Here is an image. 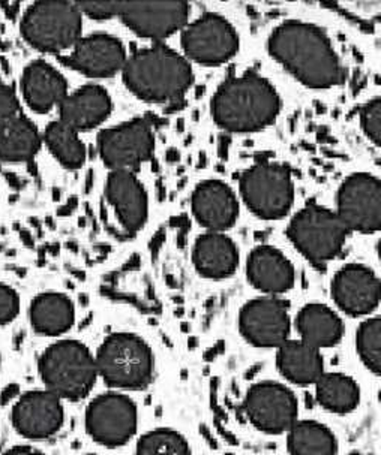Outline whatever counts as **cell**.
<instances>
[{
    "label": "cell",
    "instance_id": "9c48e42d",
    "mask_svg": "<svg viewBox=\"0 0 381 455\" xmlns=\"http://www.w3.org/2000/svg\"><path fill=\"white\" fill-rule=\"evenodd\" d=\"M240 195L258 218L275 220L286 216L295 201L290 171L277 164H260L243 172Z\"/></svg>",
    "mask_w": 381,
    "mask_h": 455
},
{
    "label": "cell",
    "instance_id": "d590c367",
    "mask_svg": "<svg viewBox=\"0 0 381 455\" xmlns=\"http://www.w3.org/2000/svg\"><path fill=\"white\" fill-rule=\"evenodd\" d=\"M81 12L91 15L93 19H110L119 15L122 4L120 2H81L77 4Z\"/></svg>",
    "mask_w": 381,
    "mask_h": 455
},
{
    "label": "cell",
    "instance_id": "277c9868",
    "mask_svg": "<svg viewBox=\"0 0 381 455\" xmlns=\"http://www.w3.org/2000/svg\"><path fill=\"white\" fill-rule=\"evenodd\" d=\"M38 370L44 388L67 402H80L95 388V354L78 340L54 341L41 354Z\"/></svg>",
    "mask_w": 381,
    "mask_h": 455
},
{
    "label": "cell",
    "instance_id": "7a4b0ae2",
    "mask_svg": "<svg viewBox=\"0 0 381 455\" xmlns=\"http://www.w3.org/2000/svg\"><path fill=\"white\" fill-rule=\"evenodd\" d=\"M281 108L275 87L257 74L233 76L221 85L212 100L216 124L230 132H255L273 124Z\"/></svg>",
    "mask_w": 381,
    "mask_h": 455
},
{
    "label": "cell",
    "instance_id": "4dcf8cb0",
    "mask_svg": "<svg viewBox=\"0 0 381 455\" xmlns=\"http://www.w3.org/2000/svg\"><path fill=\"white\" fill-rule=\"evenodd\" d=\"M45 141L53 155L68 168H78L86 159V148L77 135L76 129L69 128L63 122L48 124Z\"/></svg>",
    "mask_w": 381,
    "mask_h": 455
},
{
    "label": "cell",
    "instance_id": "9a60e30c",
    "mask_svg": "<svg viewBox=\"0 0 381 455\" xmlns=\"http://www.w3.org/2000/svg\"><path fill=\"white\" fill-rule=\"evenodd\" d=\"M152 128L143 119L131 120L101 133L100 152L115 171H131L148 161L153 153Z\"/></svg>",
    "mask_w": 381,
    "mask_h": 455
},
{
    "label": "cell",
    "instance_id": "f35d334b",
    "mask_svg": "<svg viewBox=\"0 0 381 455\" xmlns=\"http://www.w3.org/2000/svg\"><path fill=\"white\" fill-rule=\"evenodd\" d=\"M85 455H96V454H85Z\"/></svg>",
    "mask_w": 381,
    "mask_h": 455
},
{
    "label": "cell",
    "instance_id": "30bf717a",
    "mask_svg": "<svg viewBox=\"0 0 381 455\" xmlns=\"http://www.w3.org/2000/svg\"><path fill=\"white\" fill-rule=\"evenodd\" d=\"M243 411L258 432L286 435L299 419V402L288 385L262 380L247 391Z\"/></svg>",
    "mask_w": 381,
    "mask_h": 455
},
{
    "label": "cell",
    "instance_id": "ffe728a7",
    "mask_svg": "<svg viewBox=\"0 0 381 455\" xmlns=\"http://www.w3.org/2000/svg\"><path fill=\"white\" fill-rule=\"evenodd\" d=\"M192 210L197 220L210 233H223L233 227L238 219V199L223 181H205L192 195Z\"/></svg>",
    "mask_w": 381,
    "mask_h": 455
},
{
    "label": "cell",
    "instance_id": "7c38bea8",
    "mask_svg": "<svg viewBox=\"0 0 381 455\" xmlns=\"http://www.w3.org/2000/svg\"><path fill=\"white\" fill-rule=\"evenodd\" d=\"M239 328L243 339L253 347L278 349L290 339V306L271 295L253 299L240 310Z\"/></svg>",
    "mask_w": 381,
    "mask_h": 455
},
{
    "label": "cell",
    "instance_id": "3957f363",
    "mask_svg": "<svg viewBox=\"0 0 381 455\" xmlns=\"http://www.w3.org/2000/svg\"><path fill=\"white\" fill-rule=\"evenodd\" d=\"M124 78L135 95L150 102H176L194 81L186 57L164 45L134 52L125 63Z\"/></svg>",
    "mask_w": 381,
    "mask_h": 455
},
{
    "label": "cell",
    "instance_id": "6da1fadb",
    "mask_svg": "<svg viewBox=\"0 0 381 455\" xmlns=\"http://www.w3.org/2000/svg\"><path fill=\"white\" fill-rule=\"evenodd\" d=\"M269 52L291 76L312 89L344 80V68L328 36L310 23L287 21L272 32Z\"/></svg>",
    "mask_w": 381,
    "mask_h": 455
},
{
    "label": "cell",
    "instance_id": "cb8c5ba5",
    "mask_svg": "<svg viewBox=\"0 0 381 455\" xmlns=\"http://www.w3.org/2000/svg\"><path fill=\"white\" fill-rule=\"evenodd\" d=\"M111 113L110 95L100 85H86L61 104L63 124L72 129L95 128Z\"/></svg>",
    "mask_w": 381,
    "mask_h": 455
},
{
    "label": "cell",
    "instance_id": "8992f818",
    "mask_svg": "<svg viewBox=\"0 0 381 455\" xmlns=\"http://www.w3.org/2000/svg\"><path fill=\"white\" fill-rule=\"evenodd\" d=\"M348 231L338 214L317 204H308L291 219L288 238L314 266L324 267L343 251Z\"/></svg>",
    "mask_w": 381,
    "mask_h": 455
},
{
    "label": "cell",
    "instance_id": "836d02e7",
    "mask_svg": "<svg viewBox=\"0 0 381 455\" xmlns=\"http://www.w3.org/2000/svg\"><path fill=\"white\" fill-rule=\"evenodd\" d=\"M361 124L367 137L381 148V96L363 107Z\"/></svg>",
    "mask_w": 381,
    "mask_h": 455
},
{
    "label": "cell",
    "instance_id": "f546056e",
    "mask_svg": "<svg viewBox=\"0 0 381 455\" xmlns=\"http://www.w3.org/2000/svg\"><path fill=\"white\" fill-rule=\"evenodd\" d=\"M39 135L35 124L23 116H14L0 124V159L23 162L38 152Z\"/></svg>",
    "mask_w": 381,
    "mask_h": 455
},
{
    "label": "cell",
    "instance_id": "2e32d148",
    "mask_svg": "<svg viewBox=\"0 0 381 455\" xmlns=\"http://www.w3.org/2000/svg\"><path fill=\"white\" fill-rule=\"evenodd\" d=\"M332 297L348 316H368L381 301L380 277L368 267L350 264L335 275Z\"/></svg>",
    "mask_w": 381,
    "mask_h": 455
},
{
    "label": "cell",
    "instance_id": "e0dca14e",
    "mask_svg": "<svg viewBox=\"0 0 381 455\" xmlns=\"http://www.w3.org/2000/svg\"><path fill=\"white\" fill-rule=\"evenodd\" d=\"M185 2H131L122 4L120 19L144 38H167L185 28L190 19Z\"/></svg>",
    "mask_w": 381,
    "mask_h": 455
},
{
    "label": "cell",
    "instance_id": "7402d4cb",
    "mask_svg": "<svg viewBox=\"0 0 381 455\" xmlns=\"http://www.w3.org/2000/svg\"><path fill=\"white\" fill-rule=\"evenodd\" d=\"M277 367L282 378L296 387L315 385L326 371L321 351L301 339H288L278 347Z\"/></svg>",
    "mask_w": 381,
    "mask_h": 455
},
{
    "label": "cell",
    "instance_id": "f1b7e54d",
    "mask_svg": "<svg viewBox=\"0 0 381 455\" xmlns=\"http://www.w3.org/2000/svg\"><path fill=\"white\" fill-rule=\"evenodd\" d=\"M286 435L290 455H338V439L323 422L297 419Z\"/></svg>",
    "mask_w": 381,
    "mask_h": 455
},
{
    "label": "cell",
    "instance_id": "52a82bcc",
    "mask_svg": "<svg viewBox=\"0 0 381 455\" xmlns=\"http://www.w3.org/2000/svg\"><path fill=\"white\" fill-rule=\"evenodd\" d=\"M21 30L34 47L44 52H61L76 45L80 39V8L69 2H38L24 15Z\"/></svg>",
    "mask_w": 381,
    "mask_h": 455
},
{
    "label": "cell",
    "instance_id": "4fadbf2b",
    "mask_svg": "<svg viewBox=\"0 0 381 455\" xmlns=\"http://www.w3.org/2000/svg\"><path fill=\"white\" fill-rule=\"evenodd\" d=\"M15 432L28 441H47L62 430L63 400L47 389H30L19 395L11 409Z\"/></svg>",
    "mask_w": 381,
    "mask_h": 455
},
{
    "label": "cell",
    "instance_id": "ac0fdd59",
    "mask_svg": "<svg viewBox=\"0 0 381 455\" xmlns=\"http://www.w3.org/2000/svg\"><path fill=\"white\" fill-rule=\"evenodd\" d=\"M63 62L89 76H110L124 69L126 52L124 44L110 35L96 34L78 39Z\"/></svg>",
    "mask_w": 381,
    "mask_h": 455
},
{
    "label": "cell",
    "instance_id": "d6a6232c",
    "mask_svg": "<svg viewBox=\"0 0 381 455\" xmlns=\"http://www.w3.org/2000/svg\"><path fill=\"white\" fill-rule=\"evenodd\" d=\"M356 349L363 365L381 376V316L367 319L359 327Z\"/></svg>",
    "mask_w": 381,
    "mask_h": 455
},
{
    "label": "cell",
    "instance_id": "484cf974",
    "mask_svg": "<svg viewBox=\"0 0 381 455\" xmlns=\"http://www.w3.org/2000/svg\"><path fill=\"white\" fill-rule=\"evenodd\" d=\"M296 330L301 340L320 351L338 345L345 331L338 313L319 303L306 304L301 308L296 318Z\"/></svg>",
    "mask_w": 381,
    "mask_h": 455
},
{
    "label": "cell",
    "instance_id": "e575fe53",
    "mask_svg": "<svg viewBox=\"0 0 381 455\" xmlns=\"http://www.w3.org/2000/svg\"><path fill=\"white\" fill-rule=\"evenodd\" d=\"M19 312V294L10 286L0 283V325H6L14 321Z\"/></svg>",
    "mask_w": 381,
    "mask_h": 455
},
{
    "label": "cell",
    "instance_id": "74e56055",
    "mask_svg": "<svg viewBox=\"0 0 381 455\" xmlns=\"http://www.w3.org/2000/svg\"><path fill=\"white\" fill-rule=\"evenodd\" d=\"M2 455H45L43 451L32 445H17L6 450Z\"/></svg>",
    "mask_w": 381,
    "mask_h": 455
},
{
    "label": "cell",
    "instance_id": "44dd1931",
    "mask_svg": "<svg viewBox=\"0 0 381 455\" xmlns=\"http://www.w3.org/2000/svg\"><path fill=\"white\" fill-rule=\"evenodd\" d=\"M247 275L258 291L271 297L286 294L295 284V268L275 247H257L249 255Z\"/></svg>",
    "mask_w": 381,
    "mask_h": 455
},
{
    "label": "cell",
    "instance_id": "ba28073f",
    "mask_svg": "<svg viewBox=\"0 0 381 455\" xmlns=\"http://www.w3.org/2000/svg\"><path fill=\"white\" fill-rule=\"evenodd\" d=\"M85 427L98 445L120 448L139 430V408L128 394L110 389L87 404Z\"/></svg>",
    "mask_w": 381,
    "mask_h": 455
},
{
    "label": "cell",
    "instance_id": "5bb4252c",
    "mask_svg": "<svg viewBox=\"0 0 381 455\" xmlns=\"http://www.w3.org/2000/svg\"><path fill=\"white\" fill-rule=\"evenodd\" d=\"M348 231H381V180L371 174H354L344 181L335 212Z\"/></svg>",
    "mask_w": 381,
    "mask_h": 455
},
{
    "label": "cell",
    "instance_id": "8d00e7d4",
    "mask_svg": "<svg viewBox=\"0 0 381 455\" xmlns=\"http://www.w3.org/2000/svg\"><path fill=\"white\" fill-rule=\"evenodd\" d=\"M19 100L10 85L0 83V124L17 116Z\"/></svg>",
    "mask_w": 381,
    "mask_h": 455
},
{
    "label": "cell",
    "instance_id": "1f68e13d",
    "mask_svg": "<svg viewBox=\"0 0 381 455\" xmlns=\"http://www.w3.org/2000/svg\"><path fill=\"white\" fill-rule=\"evenodd\" d=\"M135 455H192V451L182 433L168 427H158L140 437Z\"/></svg>",
    "mask_w": 381,
    "mask_h": 455
},
{
    "label": "cell",
    "instance_id": "5b68a950",
    "mask_svg": "<svg viewBox=\"0 0 381 455\" xmlns=\"http://www.w3.org/2000/svg\"><path fill=\"white\" fill-rule=\"evenodd\" d=\"M95 361L98 378L113 391H142L155 378L152 347L131 332L107 337L96 351Z\"/></svg>",
    "mask_w": 381,
    "mask_h": 455
},
{
    "label": "cell",
    "instance_id": "8fae6325",
    "mask_svg": "<svg viewBox=\"0 0 381 455\" xmlns=\"http://www.w3.org/2000/svg\"><path fill=\"white\" fill-rule=\"evenodd\" d=\"M239 38L233 26L220 15L206 14L183 28L182 48L186 59L216 67L238 52Z\"/></svg>",
    "mask_w": 381,
    "mask_h": 455
},
{
    "label": "cell",
    "instance_id": "603a6c76",
    "mask_svg": "<svg viewBox=\"0 0 381 455\" xmlns=\"http://www.w3.org/2000/svg\"><path fill=\"white\" fill-rule=\"evenodd\" d=\"M21 85L28 104L38 113H47L67 98V81L62 74L43 60L24 69Z\"/></svg>",
    "mask_w": 381,
    "mask_h": 455
},
{
    "label": "cell",
    "instance_id": "83f0119b",
    "mask_svg": "<svg viewBox=\"0 0 381 455\" xmlns=\"http://www.w3.org/2000/svg\"><path fill=\"white\" fill-rule=\"evenodd\" d=\"M314 388L320 406L330 413L347 415L361 403L362 393L358 380L341 371H324Z\"/></svg>",
    "mask_w": 381,
    "mask_h": 455
},
{
    "label": "cell",
    "instance_id": "d6986e66",
    "mask_svg": "<svg viewBox=\"0 0 381 455\" xmlns=\"http://www.w3.org/2000/svg\"><path fill=\"white\" fill-rule=\"evenodd\" d=\"M105 195L129 233L139 231L148 219V195L133 171H113Z\"/></svg>",
    "mask_w": 381,
    "mask_h": 455
},
{
    "label": "cell",
    "instance_id": "4316f807",
    "mask_svg": "<svg viewBox=\"0 0 381 455\" xmlns=\"http://www.w3.org/2000/svg\"><path fill=\"white\" fill-rule=\"evenodd\" d=\"M76 323V308L67 295L45 292L36 297L30 306V323L43 336H62Z\"/></svg>",
    "mask_w": 381,
    "mask_h": 455
},
{
    "label": "cell",
    "instance_id": "d4e9b609",
    "mask_svg": "<svg viewBox=\"0 0 381 455\" xmlns=\"http://www.w3.org/2000/svg\"><path fill=\"white\" fill-rule=\"evenodd\" d=\"M194 266L207 279H225L239 264L238 247L223 233H206L194 244Z\"/></svg>",
    "mask_w": 381,
    "mask_h": 455
}]
</instances>
